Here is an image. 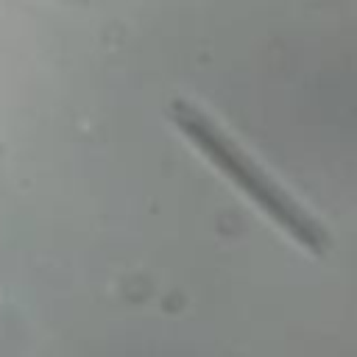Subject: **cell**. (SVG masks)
Returning a JSON list of instances; mask_svg holds the SVG:
<instances>
[{"label":"cell","mask_w":357,"mask_h":357,"mask_svg":"<svg viewBox=\"0 0 357 357\" xmlns=\"http://www.w3.org/2000/svg\"><path fill=\"white\" fill-rule=\"evenodd\" d=\"M170 117L178 126V131L231 181L237 184L279 229H284L301 248H307L315 257H324L329 251V234L326 229L301 209L237 142H231L198 106L187 100L170 103Z\"/></svg>","instance_id":"6da1fadb"}]
</instances>
